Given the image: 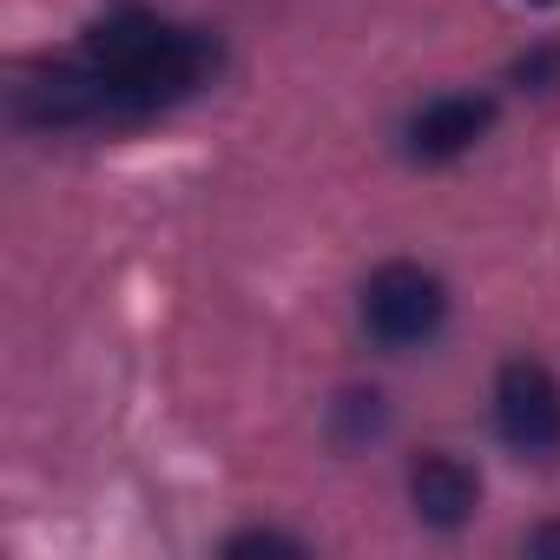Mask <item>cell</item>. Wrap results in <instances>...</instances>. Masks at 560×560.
<instances>
[{"label":"cell","instance_id":"6da1fadb","mask_svg":"<svg viewBox=\"0 0 560 560\" xmlns=\"http://www.w3.org/2000/svg\"><path fill=\"white\" fill-rule=\"evenodd\" d=\"M80 60L100 73L106 100H113V119H139V113H159L172 100H185L205 67H211V40L191 34V27H172L145 8H126V14H106Z\"/></svg>","mask_w":560,"mask_h":560},{"label":"cell","instance_id":"7a4b0ae2","mask_svg":"<svg viewBox=\"0 0 560 560\" xmlns=\"http://www.w3.org/2000/svg\"><path fill=\"white\" fill-rule=\"evenodd\" d=\"M448 324V291L422 264H383L363 284V330L383 350H422Z\"/></svg>","mask_w":560,"mask_h":560},{"label":"cell","instance_id":"3957f363","mask_svg":"<svg viewBox=\"0 0 560 560\" xmlns=\"http://www.w3.org/2000/svg\"><path fill=\"white\" fill-rule=\"evenodd\" d=\"M494 429L514 455H553L560 448V383L547 363H501L494 376Z\"/></svg>","mask_w":560,"mask_h":560},{"label":"cell","instance_id":"277c9868","mask_svg":"<svg viewBox=\"0 0 560 560\" xmlns=\"http://www.w3.org/2000/svg\"><path fill=\"white\" fill-rule=\"evenodd\" d=\"M14 113L27 126H100V119H113V100H106L100 73L73 54V60H54V67L27 73L21 93H14Z\"/></svg>","mask_w":560,"mask_h":560},{"label":"cell","instance_id":"5b68a950","mask_svg":"<svg viewBox=\"0 0 560 560\" xmlns=\"http://www.w3.org/2000/svg\"><path fill=\"white\" fill-rule=\"evenodd\" d=\"M494 126V100H481V93H442V100H429L416 119H409V159L416 165H448V159H462L481 132Z\"/></svg>","mask_w":560,"mask_h":560},{"label":"cell","instance_id":"8992f818","mask_svg":"<svg viewBox=\"0 0 560 560\" xmlns=\"http://www.w3.org/2000/svg\"><path fill=\"white\" fill-rule=\"evenodd\" d=\"M475 501H481V481H475V468L462 455H422L409 468V508H416L422 527L448 534V527H462L475 514Z\"/></svg>","mask_w":560,"mask_h":560},{"label":"cell","instance_id":"52a82bcc","mask_svg":"<svg viewBox=\"0 0 560 560\" xmlns=\"http://www.w3.org/2000/svg\"><path fill=\"white\" fill-rule=\"evenodd\" d=\"M224 553H304V540H284V534H237V540H224Z\"/></svg>","mask_w":560,"mask_h":560},{"label":"cell","instance_id":"ba28073f","mask_svg":"<svg viewBox=\"0 0 560 560\" xmlns=\"http://www.w3.org/2000/svg\"><path fill=\"white\" fill-rule=\"evenodd\" d=\"M553 73H560V54H534V60L514 67V80H527V86H540V80H553Z\"/></svg>","mask_w":560,"mask_h":560},{"label":"cell","instance_id":"9c48e42d","mask_svg":"<svg viewBox=\"0 0 560 560\" xmlns=\"http://www.w3.org/2000/svg\"><path fill=\"white\" fill-rule=\"evenodd\" d=\"M527 553H560V527H534L527 534Z\"/></svg>","mask_w":560,"mask_h":560},{"label":"cell","instance_id":"30bf717a","mask_svg":"<svg viewBox=\"0 0 560 560\" xmlns=\"http://www.w3.org/2000/svg\"><path fill=\"white\" fill-rule=\"evenodd\" d=\"M527 8H553V0H527Z\"/></svg>","mask_w":560,"mask_h":560}]
</instances>
